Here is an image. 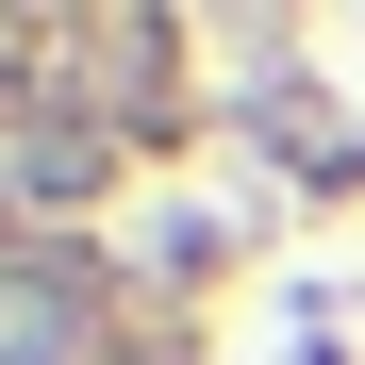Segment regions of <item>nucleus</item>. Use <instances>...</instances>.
I'll use <instances>...</instances> for the list:
<instances>
[{
	"label": "nucleus",
	"instance_id": "obj_1",
	"mask_svg": "<svg viewBox=\"0 0 365 365\" xmlns=\"http://www.w3.org/2000/svg\"><path fill=\"white\" fill-rule=\"evenodd\" d=\"M83 349H100V299H83V266L17 250V266H0V365H83Z\"/></svg>",
	"mask_w": 365,
	"mask_h": 365
}]
</instances>
